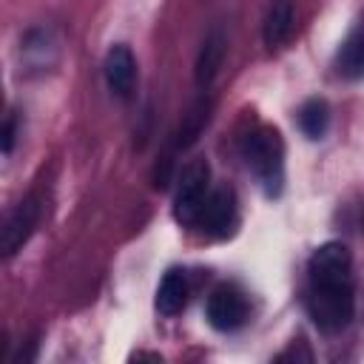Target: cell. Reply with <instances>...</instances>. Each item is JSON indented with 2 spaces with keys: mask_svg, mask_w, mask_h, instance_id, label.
Instances as JSON below:
<instances>
[{
  "mask_svg": "<svg viewBox=\"0 0 364 364\" xmlns=\"http://www.w3.org/2000/svg\"><path fill=\"white\" fill-rule=\"evenodd\" d=\"M307 310L321 333H341L355 316L353 256L347 245L327 242L307 262Z\"/></svg>",
  "mask_w": 364,
  "mask_h": 364,
  "instance_id": "obj_1",
  "label": "cell"
},
{
  "mask_svg": "<svg viewBox=\"0 0 364 364\" xmlns=\"http://www.w3.org/2000/svg\"><path fill=\"white\" fill-rule=\"evenodd\" d=\"M242 156L267 196H279L284 185V142L282 134L270 125H259L245 134Z\"/></svg>",
  "mask_w": 364,
  "mask_h": 364,
  "instance_id": "obj_2",
  "label": "cell"
},
{
  "mask_svg": "<svg viewBox=\"0 0 364 364\" xmlns=\"http://www.w3.org/2000/svg\"><path fill=\"white\" fill-rule=\"evenodd\" d=\"M208 182H210V168L205 159L199 162H191L182 176H179V188H176V196H173V219L179 225H196L199 222V213L208 202Z\"/></svg>",
  "mask_w": 364,
  "mask_h": 364,
  "instance_id": "obj_3",
  "label": "cell"
},
{
  "mask_svg": "<svg viewBox=\"0 0 364 364\" xmlns=\"http://www.w3.org/2000/svg\"><path fill=\"white\" fill-rule=\"evenodd\" d=\"M205 316H208V324L219 333H233L239 330L245 321H247V301L245 296L236 290V287H216L210 296H208V304H205Z\"/></svg>",
  "mask_w": 364,
  "mask_h": 364,
  "instance_id": "obj_4",
  "label": "cell"
},
{
  "mask_svg": "<svg viewBox=\"0 0 364 364\" xmlns=\"http://www.w3.org/2000/svg\"><path fill=\"white\" fill-rule=\"evenodd\" d=\"M37 222H40V199H37V196H26V199L9 213L6 225H3V239H0V245H3V256H6V259H11L17 250H23V245L31 239Z\"/></svg>",
  "mask_w": 364,
  "mask_h": 364,
  "instance_id": "obj_5",
  "label": "cell"
},
{
  "mask_svg": "<svg viewBox=\"0 0 364 364\" xmlns=\"http://www.w3.org/2000/svg\"><path fill=\"white\" fill-rule=\"evenodd\" d=\"M196 225H202V230L208 236H216V239L228 236L236 228V196H233V191L230 188L213 191L208 196V202H205Z\"/></svg>",
  "mask_w": 364,
  "mask_h": 364,
  "instance_id": "obj_6",
  "label": "cell"
},
{
  "mask_svg": "<svg viewBox=\"0 0 364 364\" xmlns=\"http://www.w3.org/2000/svg\"><path fill=\"white\" fill-rule=\"evenodd\" d=\"M102 71H105V82H108L111 94H117L119 100H128L134 91V82H136V60H134L131 48L122 43L111 46L105 54Z\"/></svg>",
  "mask_w": 364,
  "mask_h": 364,
  "instance_id": "obj_7",
  "label": "cell"
},
{
  "mask_svg": "<svg viewBox=\"0 0 364 364\" xmlns=\"http://www.w3.org/2000/svg\"><path fill=\"white\" fill-rule=\"evenodd\" d=\"M290 31H293V3L290 0H273L267 14H264V23H262L264 46L267 48H282L287 43Z\"/></svg>",
  "mask_w": 364,
  "mask_h": 364,
  "instance_id": "obj_8",
  "label": "cell"
},
{
  "mask_svg": "<svg viewBox=\"0 0 364 364\" xmlns=\"http://www.w3.org/2000/svg\"><path fill=\"white\" fill-rule=\"evenodd\" d=\"M154 304L162 316H176V313L185 310V304H188V279H185L182 270H168L162 276Z\"/></svg>",
  "mask_w": 364,
  "mask_h": 364,
  "instance_id": "obj_9",
  "label": "cell"
},
{
  "mask_svg": "<svg viewBox=\"0 0 364 364\" xmlns=\"http://www.w3.org/2000/svg\"><path fill=\"white\" fill-rule=\"evenodd\" d=\"M336 68L347 80H364V26L353 28L336 54Z\"/></svg>",
  "mask_w": 364,
  "mask_h": 364,
  "instance_id": "obj_10",
  "label": "cell"
},
{
  "mask_svg": "<svg viewBox=\"0 0 364 364\" xmlns=\"http://www.w3.org/2000/svg\"><path fill=\"white\" fill-rule=\"evenodd\" d=\"M222 57H225V34L222 31H210L202 43V51H199V60H196V82L202 88H208L222 65Z\"/></svg>",
  "mask_w": 364,
  "mask_h": 364,
  "instance_id": "obj_11",
  "label": "cell"
},
{
  "mask_svg": "<svg viewBox=\"0 0 364 364\" xmlns=\"http://www.w3.org/2000/svg\"><path fill=\"white\" fill-rule=\"evenodd\" d=\"M299 128H301L304 136L321 139L327 134V128H330V105L324 100H318V97L307 100L299 108Z\"/></svg>",
  "mask_w": 364,
  "mask_h": 364,
  "instance_id": "obj_12",
  "label": "cell"
},
{
  "mask_svg": "<svg viewBox=\"0 0 364 364\" xmlns=\"http://www.w3.org/2000/svg\"><path fill=\"white\" fill-rule=\"evenodd\" d=\"M14 125H17V122H14V117L9 114V117H6V125H3V154H6V156H9L11 148H14V134H17Z\"/></svg>",
  "mask_w": 364,
  "mask_h": 364,
  "instance_id": "obj_13",
  "label": "cell"
}]
</instances>
